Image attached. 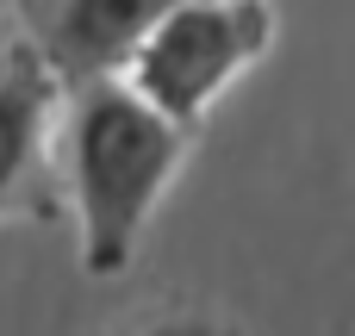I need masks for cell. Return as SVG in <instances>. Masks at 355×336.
<instances>
[{
    "label": "cell",
    "mask_w": 355,
    "mask_h": 336,
    "mask_svg": "<svg viewBox=\"0 0 355 336\" xmlns=\"http://www.w3.org/2000/svg\"><path fill=\"white\" fill-rule=\"evenodd\" d=\"M187 143L193 131L156 112L125 75L62 87L50 150H56V175L81 231L87 274H119L137 256L150 212L162 206L168 181L187 162Z\"/></svg>",
    "instance_id": "1"
},
{
    "label": "cell",
    "mask_w": 355,
    "mask_h": 336,
    "mask_svg": "<svg viewBox=\"0 0 355 336\" xmlns=\"http://www.w3.org/2000/svg\"><path fill=\"white\" fill-rule=\"evenodd\" d=\"M268 50H275L268 0H175L144 31V44L119 75L181 131H200L206 112L225 100V87Z\"/></svg>",
    "instance_id": "2"
},
{
    "label": "cell",
    "mask_w": 355,
    "mask_h": 336,
    "mask_svg": "<svg viewBox=\"0 0 355 336\" xmlns=\"http://www.w3.org/2000/svg\"><path fill=\"white\" fill-rule=\"evenodd\" d=\"M168 6L175 0H19V44L56 75V87H81L119 75Z\"/></svg>",
    "instance_id": "3"
},
{
    "label": "cell",
    "mask_w": 355,
    "mask_h": 336,
    "mask_svg": "<svg viewBox=\"0 0 355 336\" xmlns=\"http://www.w3.org/2000/svg\"><path fill=\"white\" fill-rule=\"evenodd\" d=\"M56 100H62L56 75L25 44H12L0 56V218L37 206L31 200V181H37L44 156H50Z\"/></svg>",
    "instance_id": "4"
},
{
    "label": "cell",
    "mask_w": 355,
    "mask_h": 336,
    "mask_svg": "<svg viewBox=\"0 0 355 336\" xmlns=\"http://www.w3.org/2000/svg\"><path fill=\"white\" fill-rule=\"evenodd\" d=\"M100 336H243L225 312H206V306H150V312H131L119 324H106Z\"/></svg>",
    "instance_id": "5"
}]
</instances>
